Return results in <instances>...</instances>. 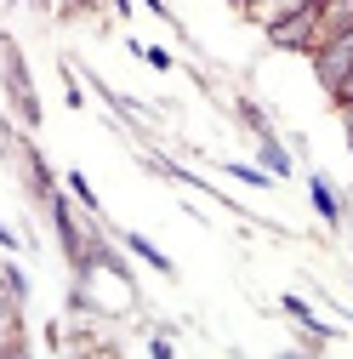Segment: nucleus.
<instances>
[{"mask_svg":"<svg viewBox=\"0 0 353 359\" xmlns=\"http://www.w3.org/2000/svg\"><path fill=\"white\" fill-rule=\"evenodd\" d=\"M268 40L285 46V52H314L319 40H325V0H307V6L274 18V23H268Z\"/></svg>","mask_w":353,"mask_h":359,"instance_id":"1","label":"nucleus"},{"mask_svg":"<svg viewBox=\"0 0 353 359\" xmlns=\"http://www.w3.org/2000/svg\"><path fill=\"white\" fill-rule=\"evenodd\" d=\"M307 194H314V211H319L325 222H336V217H342V205H336V194H331L325 177H307Z\"/></svg>","mask_w":353,"mask_h":359,"instance_id":"2","label":"nucleus"},{"mask_svg":"<svg viewBox=\"0 0 353 359\" xmlns=\"http://www.w3.org/2000/svg\"><path fill=\"white\" fill-rule=\"evenodd\" d=\"M262 165H268L274 177H285V171H291V154L274 143V131H262Z\"/></svg>","mask_w":353,"mask_h":359,"instance_id":"3","label":"nucleus"},{"mask_svg":"<svg viewBox=\"0 0 353 359\" xmlns=\"http://www.w3.org/2000/svg\"><path fill=\"white\" fill-rule=\"evenodd\" d=\"M125 245H131V251H137V257H143L148 268H160V274H171V257H165V251H154V245H148L143 234H125Z\"/></svg>","mask_w":353,"mask_h":359,"instance_id":"4","label":"nucleus"},{"mask_svg":"<svg viewBox=\"0 0 353 359\" xmlns=\"http://www.w3.org/2000/svg\"><path fill=\"white\" fill-rule=\"evenodd\" d=\"M69 189H74V200H80L85 211H92V217H97V194H92V183H85V177H80V171L69 177Z\"/></svg>","mask_w":353,"mask_h":359,"instance_id":"5","label":"nucleus"},{"mask_svg":"<svg viewBox=\"0 0 353 359\" xmlns=\"http://www.w3.org/2000/svg\"><path fill=\"white\" fill-rule=\"evenodd\" d=\"M0 280H6V297L12 302H23V268L18 262H6V274H0Z\"/></svg>","mask_w":353,"mask_h":359,"instance_id":"6","label":"nucleus"},{"mask_svg":"<svg viewBox=\"0 0 353 359\" xmlns=\"http://www.w3.org/2000/svg\"><path fill=\"white\" fill-rule=\"evenodd\" d=\"M131 52H143L148 69H171V52H160V46H131Z\"/></svg>","mask_w":353,"mask_h":359,"instance_id":"7","label":"nucleus"},{"mask_svg":"<svg viewBox=\"0 0 353 359\" xmlns=\"http://www.w3.org/2000/svg\"><path fill=\"white\" fill-rule=\"evenodd\" d=\"M228 177H240V183H268V171H256V165H228Z\"/></svg>","mask_w":353,"mask_h":359,"instance_id":"8","label":"nucleus"},{"mask_svg":"<svg viewBox=\"0 0 353 359\" xmlns=\"http://www.w3.org/2000/svg\"><path fill=\"white\" fill-rule=\"evenodd\" d=\"M240 114H245V126H256V131H268V114H262L256 103H240Z\"/></svg>","mask_w":353,"mask_h":359,"instance_id":"9","label":"nucleus"},{"mask_svg":"<svg viewBox=\"0 0 353 359\" xmlns=\"http://www.w3.org/2000/svg\"><path fill=\"white\" fill-rule=\"evenodd\" d=\"M331 97H336V103H353V74H347V80L336 86V92H331Z\"/></svg>","mask_w":353,"mask_h":359,"instance_id":"10","label":"nucleus"},{"mask_svg":"<svg viewBox=\"0 0 353 359\" xmlns=\"http://www.w3.org/2000/svg\"><path fill=\"white\" fill-rule=\"evenodd\" d=\"M336 114H342V126L353 131V103H336Z\"/></svg>","mask_w":353,"mask_h":359,"instance_id":"11","label":"nucleus"},{"mask_svg":"<svg viewBox=\"0 0 353 359\" xmlns=\"http://www.w3.org/2000/svg\"><path fill=\"white\" fill-rule=\"evenodd\" d=\"M143 6H154V12H160V18H165V23H171V6H160V0H143Z\"/></svg>","mask_w":353,"mask_h":359,"instance_id":"12","label":"nucleus"},{"mask_svg":"<svg viewBox=\"0 0 353 359\" xmlns=\"http://www.w3.org/2000/svg\"><path fill=\"white\" fill-rule=\"evenodd\" d=\"M63 6H97V0H63Z\"/></svg>","mask_w":353,"mask_h":359,"instance_id":"13","label":"nucleus"},{"mask_svg":"<svg viewBox=\"0 0 353 359\" xmlns=\"http://www.w3.org/2000/svg\"><path fill=\"white\" fill-rule=\"evenodd\" d=\"M347 149H353V131H347Z\"/></svg>","mask_w":353,"mask_h":359,"instance_id":"14","label":"nucleus"}]
</instances>
